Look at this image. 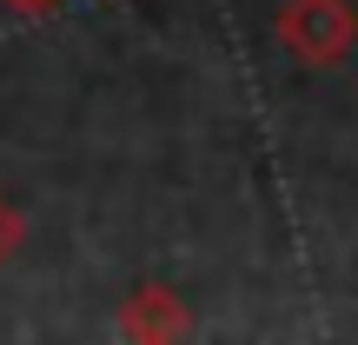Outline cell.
Here are the masks:
<instances>
[{
	"instance_id": "obj_1",
	"label": "cell",
	"mask_w": 358,
	"mask_h": 345,
	"mask_svg": "<svg viewBox=\"0 0 358 345\" xmlns=\"http://www.w3.org/2000/svg\"><path fill=\"white\" fill-rule=\"evenodd\" d=\"M13 7H53V0H13Z\"/></svg>"
}]
</instances>
